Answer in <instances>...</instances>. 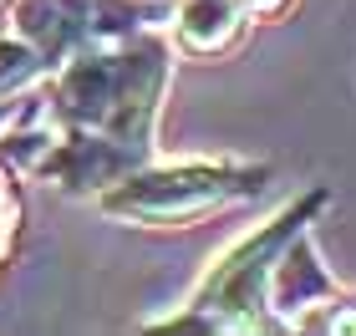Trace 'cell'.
I'll use <instances>...</instances> for the list:
<instances>
[{
  "label": "cell",
  "mask_w": 356,
  "mask_h": 336,
  "mask_svg": "<svg viewBox=\"0 0 356 336\" xmlns=\"http://www.w3.org/2000/svg\"><path fill=\"white\" fill-rule=\"evenodd\" d=\"M254 173H239V168H163V173H148V179H133L122 194L107 199V209L118 214H133V219H184L193 209H209V204L229 199V194H250Z\"/></svg>",
  "instance_id": "cell-1"
},
{
  "label": "cell",
  "mask_w": 356,
  "mask_h": 336,
  "mask_svg": "<svg viewBox=\"0 0 356 336\" xmlns=\"http://www.w3.org/2000/svg\"><path fill=\"white\" fill-rule=\"evenodd\" d=\"M321 199H305L296 214H285V219H275L265 234H254L250 245H239L229 260L219 265V275L209 280V291H204V306L209 311H229V316H239V311H254V301H260V280H265V260L275 250L285 245L290 234L300 230V219L316 209Z\"/></svg>",
  "instance_id": "cell-2"
},
{
  "label": "cell",
  "mask_w": 356,
  "mask_h": 336,
  "mask_svg": "<svg viewBox=\"0 0 356 336\" xmlns=\"http://www.w3.org/2000/svg\"><path fill=\"white\" fill-rule=\"evenodd\" d=\"M234 31V6H224V0H193L184 10V41L188 46H219L224 36Z\"/></svg>",
  "instance_id": "cell-3"
},
{
  "label": "cell",
  "mask_w": 356,
  "mask_h": 336,
  "mask_svg": "<svg viewBox=\"0 0 356 336\" xmlns=\"http://www.w3.org/2000/svg\"><path fill=\"white\" fill-rule=\"evenodd\" d=\"M41 67V61L36 56H31V51H21V46H0V92H6V87H15V82H26V77L31 72H36Z\"/></svg>",
  "instance_id": "cell-4"
}]
</instances>
